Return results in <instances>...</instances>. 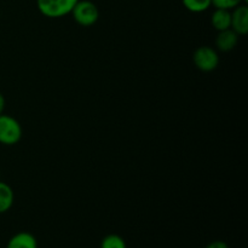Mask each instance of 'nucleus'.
Segmentation results:
<instances>
[{
	"label": "nucleus",
	"instance_id": "obj_8",
	"mask_svg": "<svg viewBox=\"0 0 248 248\" xmlns=\"http://www.w3.org/2000/svg\"><path fill=\"white\" fill-rule=\"evenodd\" d=\"M232 10L215 9L211 16V24L217 31L230 29L232 24Z\"/></svg>",
	"mask_w": 248,
	"mask_h": 248
},
{
	"label": "nucleus",
	"instance_id": "obj_6",
	"mask_svg": "<svg viewBox=\"0 0 248 248\" xmlns=\"http://www.w3.org/2000/svg\"><path fill=\"white\" fill-rule=\"evenodd\" d=\"M216 46L222 52H230L236 47L239 43V35L232 31V28L227 31H218V35L216 38Z\"/></svg>",
	"mask_w": 248,
	"mask_h": 248
},
{
	"label": "nucleus",
	"instance_id": "obj_3",
	"mask_svg": "<svg viewBox=\"0 0 248 248\" xmlns=\"http://www.w3.org/2000/svg\"><path fill=\"white\" fill-rule=\"evenodd\" d=\"M70 15L79 26L91 27L98 21L99 10L97 5L91 0H79L75 4Z\"/></svg>",
	"mask_w": 248,
	"mask_h": 248
},
{
	"label": "nucleus",
	"instance_id": "obj_9",
	"mask_svg": "<svg viewBox=\"0 0 248 248\" xmlns=\"http://www.w3.org/2000/svg\"><path fill=\"white\" fill-rule=\"evenodd\" d=\"M15 202V193L9 184L0 181V215L11 210Z\"/></svg>",
	"mask_w": 248,
	"mask_h": 248
},
{
	"label": "nucleus",
	"instance_id": "obj_1",
	"mask_svg": "<svg viewBox=\"0 0 248 248\" xmlns=\"http://www.w3.org/2000/svg\"><path fill=\"white\" fill-rule=\"evenodd\" d=\"M79 0H36V6L43 16L61 18L70 15Z\"/></svg>",
	"mask_w": 248,
	"mask_h": 248
},
{
	"label": "nucleus",
	"instance_id": "obj_11",
	"mask_svg": "<svg viewBox=\"0 0 248 248\" xmlns=\"http://www.w3.org/2000/svg\"><path fill=\"white\" fill-rule=\"evenodd\" d=\"M101 248H127V245L120 235L109 234L101 241Z\"/></svg>",
	"mask_w": 248,
	"mask_h": 248
},
{
	"label": "nucleus",
	"instance_id": "obj_7",
	"mask_svg": "<svg viewBox=\"0 0 248 248\" xmlns=\"http://www.w3.org/2000/svg\"><path fill=\"white\" fill-rule=\"evenodd\" d=\"M6 248H38V240L31 232H17L9 240Z\"/></svg>",
	"mask_w": 248,
	"mask_h": 248
},
{
	"label": "nucleus",
	"instance_id": "obj_4",
	"mask_svg": "<svg viewBox=\"0 0 248 248\" xmlns=\"http://www.w3.org/2000/svg\"><path fill=\"white\" fill-rule=\"evenodd\" d=\"M193 61L199 70L205 73H211L216 70L219 65V55L217 50L210 46H200L194 51Z\"/></svg>",
	"mask_w": 248,
	"mask_h": 248
},
{
	"label": "nucleus",
	"instance_id": "obj_14",
	"mask_svg": "<svg viewBox=\"0 0 248 248\" xmlns=\"http://www.w3.org/2000/svg\"><path fill=\"white\" fill-rule=\"evenodd\" d=\"M5 106H6V101H5L4 94H2L1 92H0V115H1V114L4 113Z\"/></svg>",
	"mask_w": 248,
	"mask_h": 248
},
{
	"label": "nucleus",
	"instance_id": "obj_12",
	"mask_svg": "<svg viewBox=\"0 0 248 248\" xmlns=\"http://www.w3.org/2000/svg\"><path fill=\"white\" fill-rule=\"evenodd\" d=\"M247 1L248 0H212V6H215V9L232 10L239 5L246 4Z\"/></svg>",
	"mask_w": 248,
	"mask_h": 248
},
{
	"label": "nucleus",
	"instance_id": "obj_5",
	"mask_svg": "<svg viewBox=\"0 0 248 248\" xmlns=\"http://www.w3.org/2000/svg\"><path fill=\"white\" fill-rule=\"evenodd\" d=\"M232 24L230 28L239 36H244L248 33V7L246 4H241L232 10Z\"/></svg>",
	"mask_w": 248,
	"mask_h": 248
},
{
	"label": "nucleus",
	"instance_id": "obj_10",
	"mask_svg": "<svg viewBox=\"0 0 248 248\" xmlns=\"http://www.w3.org/2000/svg\"><path fill=\"white\" fill-rule=\"evenodd\" d=\"M183 6L193 14L205 12L212 6V0H182Z\"/></svg>",
	"mask_w": 248,
	"mask_h": 248
},
{
	"label": "nucleus",
	"instance_id": "obj_13",
	"mask_svg": "<svg viewBox=\"0 0 248 248\" xmlns=\"http://www.w3.org/2000/svg\"><path fill=\"white\" fill-rule=\"evenodd\" d=\"M205 248H230L227 242L222 241V240H217V241H212L207 245Z\"/></svg>",
	"mask_w": 248,
	"mask_h": 248
},
{
	"label": "nucleus",
	"instance_id": "obj_2",
	"mask_svg": "<svg viewBox=\"0 0 248 248\" xmlns=\"http://www.w3.org/2000/svg\"><path fill=\"white\" fill-rule=\"evenodd\" d=\"M22 133V126L17 119L4 113L0 115V144H17L21 140Z\"/></svg>",
	"mask_w": 248,
	"mask_h": 248
}]
</instances>
